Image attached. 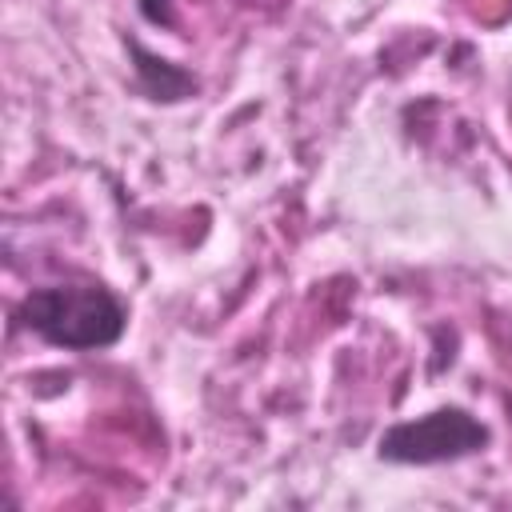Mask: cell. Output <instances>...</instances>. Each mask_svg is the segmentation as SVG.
Listing matches in <instances>:
<instances>
[{
    "label": "cell",
    "instance_id": "cell-1",
    "mask_svg": "<svg viewBox=\"0 0 512 512\" xmlns=\"http://www.w3.org/2000/svg\"><path fill=\"white\" fill-rule=\"evenodd\" d=\"M20 320L40 340L68 352H96L124 336V304L96 284H52L36 288L20 304Z\"/></svg>",
    "mask_w": 512,
    "mask_h": 512
},
{
    "label": "cell",
    "instance_id": "cell-2",
    "mask_svg": "<svg viewBox=\"0 0 512 512\" xmlns=\"http://www.w3.org/2000/svg\"><path fill=\"white\" fill-rule=\"evenodd\" d=\"M488 444V428L464 408H436L428 416L392 424L380 436V456L392 464H444Z\"/></svg>",
    "mask_w": 512,
    "mask_h": 512
},
{
    "label": "cell",
    "instance_id": "cell-3",
    "mask_svg": "<svg viewBox=\"0 0 512 512\" xmlns=\"http://www.w3.org/2000/svg\"><path fill=\"white\" fill-rule=\"evenodd\" d=\"M132 52L144 60V64H140V76H152V80H156V84H152V92H160L164 100H176L180 92H188V84H192V80H188L184 72H172L164 60H152V56H144L140 48H132Z\"/></svg>",
    "mask_w": 512,
    "mask_h": 512
},
{
    "label": "cell",
    "instance_id": "cell-4",
    "mask_svg": "<svg viewBox=\"0 0 512 512\" xmlns=\"http://www.w3.org/2000/svg\"><path fill=\"white\" fill-rule=\"evenodd\" d=\"M140 4H144V16H148V20H156V24H164V20H168L164 0H140Z\"/></svg>",
    "mask_w": 512,
    "mask_h": 512
}]
</instances>
